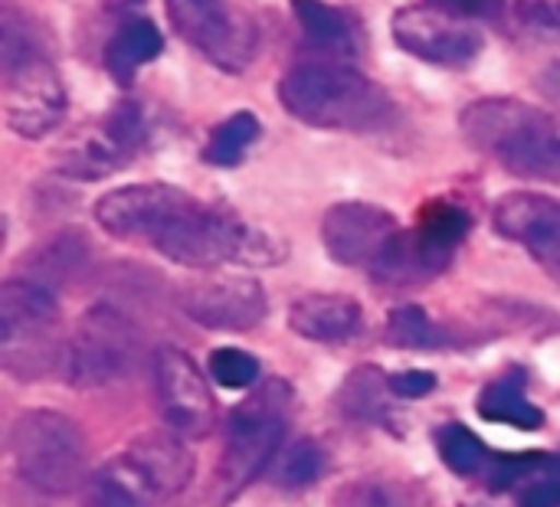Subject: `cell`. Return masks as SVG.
Returning <instances> with one entry per match:
<instances>
[{
	"label": "cell",
	"mask_w": 560,
	"mask_h": 507,
	"mask_svg": "<svg viewBox=\"0 0 560 507\" xmlns=\"http://www.w3.org/2000/svg\"><path fill=\"white\" fill-rule=\"evenodd\" d=\"M459 131L469 148L499 161L509 174L560 184V111L489 95L463 108Z\"/></svg>",
	"instance_id": "cell-1"
},
{
	"label": "cell",
	"mask_w": 560,
	"mask_h": 507,
	"mask_svg": "<svg viewBox=\"0 0 560 507\" xmlns=\"http://www.w3.org/2000/svg\"><path fill=\"white\" fill-rule=\"evenodd\" d=\"M279 105L308 128L374 131L394 115L390 95L354 66L315 59L292 66L276 85Z\"/></svg>",
	"instance_id": "cell-2"
},
{
	"label": "cell",
	"mask_w": 560,
	"mask_h": 507,
	"mask_svg": "<svg viewBox=\"0 0 560 507\" xmlns=\"http://www.w3.org/2000/svg\"><path fill=\"white\" fill-rule=\"evenodd\" d=\"M292 390L282 380H269L259 393L240 403L226 426V446L213 475L210 505L226 507L236 502L276 459L285 439V413Z\"/></svg>",
	"instance_id": "cell-3"
},
{
	"label": "cell",
	"mask_w": 560,
	"mask_h": 507,
	"mask_svg": "<svg viewBox=\"0 0 560 507\" xmlns=\"http://www.w3.org/2000/svg\"><path fill=\"white\" fill-rule=\"evenodd\" d=\"M20 479L43 495H69L89 479L85 433L59 410H26L10 426Z\"/></svg>",
	"instance_id": "cell-4"
},
{
	"label": "cell",
	"mask_w": 560,
	"mask_h": 507,
	"mask_svg": "<svg viewBox=\"0 0 560 507\" xmlns=\"http://www.w3.org/2000/svg\"><path fill=\"white\" fill-rule=\"evenodd\" d=\"M469 229H472V216L459 203L433 200L417 216V226L400 229L368 272L377 285L387 288L423 285L450 269Z\"/></svg>",
	"instance_id": "cell-5"
},
{
	"label": "cell",
	"mask_w": 560,
	"mask_h": 507,
	"mask_svg": "<svg viewBox=\"0 0 560 507\" xmlns=\"http://www.w3.org/2000/svg\"><path fill=\"white\" fill-rule=\"evenodd\" d=\"M59 302L39 279H7L0 288V354L16 377H39L52 361V328Z\"/></svg>",
	"instance_id": "cell-6"
},
{
	"label": "cell",
	"mask_w": 560,
	"mask_h": 507,
	"mask_svg": "<svg viewBox=\"0 0 560 507\" xmlns=\"http://www.w3.org/2000/svg\"><path fill=\"white\" fill-rule=\"evenodd\" d=\"M164 13L171 30L220 72L240 75L259 49L253 16L230 0H164Z\"/></svg>",
	"instance_id": "cell-7"
},
{
	"label": "cell",
	"mask_w": 560,
	"mask_h": 507,
	"mask_svg": "<svg viewBox=\"0 0 560 507\" xmlns=\"http://www.w3.org/2000/svg\"><path fill=\"white\" fill-rule=\"evenodd\" d=\"M135 354L131 318L112 305H92L62 351V374L72 387H108L135 367Z\"/></svg>",
	"instance_id": "cell-8"
},
{
	"label": "cell",
	"mask_w": 560,
	"mask_h": 507,
	"mask_svg": "<svg viewBox=\"0 0 560 507\" xmlns=\"http://www.w3.org/2000/svg\"><path fill=\"white\" fill-rule=\"evenodd\" d=\"M148 141V118L135 98H121L92 128L56 154V170L72 180H105L131 164Z\"/></svg>",
	"instance_id": "cell-9"
},
{
	"label": "cell",
	"mask_w": 560,
	"mask_h": 507,
	"mask_svg": "<svg viewBox=\"0 0 560 507\" xmlns=\"http://www.w3.org/2000/svg\"><path fill=\"white\" fill-rule=\"evenodd\" d=\"M390 36L404 52L440 69H469L486 49V36L469 20L450 16L430 3L400 7L390 16Z\"/></svg>",
	"instance_id": "cell-10"
},
{
	"label": "cell",
	"mask_w": 560,
	"mask_h": 507,
	"mask_svg": "<svg viewBox=\"0 0 560 507\" xmlns=\"http://www.w3.org/2000/svg\"><path fill=\"white\" fill-rule=\"evenodd\" d=\"M190 200V193L171 184H128L95 200V223L115 239L151 246Z\"/></svg>",
	"instance_id": "cell-11"
},
{
	"label": "cell",
	"mask_w": 560,
	"mask_h": 507,
	"mask_svg": "<svg viewBox=\"0 0 560 507\" xmlns=\"http://www.w3.org/2000/svg\"><path fill=\"white\" fill-rule=\"evenodd\" d=\"M158 406L171 433L180 439H203L213 429V397L197 361L180 347H161L154 357Z\"/></svg>",
	"instance_id": "cell-12"
},
{
	"label": "cell",
	"mask_w": 560,
	"mask_h": 507,
	"mask_svg": "<svg viewBox=\"0 0 560 507\" xmlns=\"http://www.w3.org/2000/svg\"><path fill=\"white\" fill-rule=\"evenodd\" d=\"M66 108V85L46 56L3 75V115L16 138L39 141L52 134L62 125Z\"/></svg>",
	"instance_id": "cell-13"
},
{
	"label": "cell",
	"mask_w": 560,
	"mask_h": 507,
	"mask_svg": "<svg viewBox=\"0 0 560 507\" xmlns=\"http://www.w3.org/2000/svg\"><path fill=\"white\" fill-rule=\"evenodd\" d=\"M397 233H400L397 216L364 200L335 203L322 220V239L328 256L338 266H351V269H371Z\"/></svg>",
	"instance_id": "cell-14"
},
{
	"label": "cell",
	"mask_w": 560,
	"mask_h": 507,
	"mask_svg": "<svg viewBox=\"0 0 560 507\" xmlns=\"http://www.w3.org/2000/svg\"><path fill=\"white\" fill-rule=\"evenodd\" d=\"M180 311L210 331H249L266 318L269 298L253 279H213L187 285L180 292Z\"/></svg>",
	"instance_id": "cell-15"
},
{
	"label": "cell",
	"mask_w": 560,
	"mask_h": 507,
	"mask_svg": "<svg viewBox=\"0 0 560 507\" xmlns=\"http://www.w3.org/2000/svg\"><path fill=\"white\" fill-rule=\"evenodd\" d=\"M499 236L525 246L548 266H560V200L535 190H512L492 210Z\"/></svg>",
	"instance_id": "cell-16"
},
{
	"label": "cell",
	"mask_w": 560,
	"mask_h": 507,
	"mask_svg": "<svg viewBox=\"0 0 560 507\" xmlns=\"http://www.w3.org/2000/svg\"><path fill=\"white\" fill-rule=\"evenodd\" d=\"M364 315L361 305L351 295H335V292H312L292 302L289 308V328L318 344H335L348 341L358 334Z\"/></svg>",
	"instance_id": "cell-17"
},
{
	"label": "cell",
	"mask_w": 560,
	"mask_h": 507,
	"mask_svg": "<svg viewBox=\"0 0 560 507\" xmlns=\"http://www.w3.org/2000/svg\"><path fill=\"white\" fill-rule=\"evenodd\" d=\"M161 498L184 492L194 482V456L177 433H144L125 452Z\"/></svg>",
	"instance_id": "cell-18"
},
{
	"label": "cell",
	"mask_w": 560,
	"mask_h": 507,
	"mask_svg": "<svg viewBox=\"0 0 560 507\" xmlns=\"http://www.w3.org/2000/svg\"><path fill=\"white\" fill-rule=\"evenodd\" d=\"M161 495L144 479V472L128 459H108L95 472H89L82 485V505L85 507H158Z\"/></svg>",
	"instance_id": "cell-19"
},
{
	"label": "cell",
	"mask_w": 560,
	"mask_h": 507,
	"mask_svg": "<svg viewBox=\"0 0 560 507\" xmlns=\"http://www.w3.org/2000/svg\"><path fill=\"white\" fill-rule=\"evenodd\" d=\"M164 49V36L158 30L154 20L148 16H125L121 26L112 33V39L105 43V72L128 89L138 75L141 66L154 62Z\"/></svg>",
	"instance_id": "cell-20"
},
{
	"label": "cell",
	"mask_w": 560,
	"mask_h": 507,
	"mask_svg": "<svg viewBox=\"0 0 560 507\" xmlns=\"http://www.w3.org/2000/svg\"><path fill=\"white\" fill-rule=\"evenodd\" d=\"M289 3L312 49L331 56L335 62L358 56V26L345 10L325 0H289Z\"/></svg>",
	"instance_id": "cell-21"
},
{
	"label": "cell",
	"mask_w": 560,
	"mask_h": 507,
	"mask_svg": "<svg viewBox=\"0 0 560 507\" xmlns=\"http://www.w3.org/2000/svg\"><path fill=\"white\" fill-rule=\"evenodd\" d=\"M479 416L486 423H505L515 429H541L545 426V413L525 397V374L522 370H509L505 377L492 380L476 403Z\"/></svg>",
	"instance_id": "cell-22"
},
{
	"label": "cell",
	"mask_w": 560,
	"mask_h": 507,
	"mask_svg": "<svg viewBox=\"0 0 560 507\" xmlns=\"http://www.w3.org/2000/svg\"><path fill=\"white\" fill-rule=\"evenodd\" d=\"M387 393H394L390 377H384L377 367H358L341 384L338 403H341V413L348 420L374 423V420H381L387 413Z\"/></svg>",
	"instance_id": "cell-23"
},
{
	"label": "cell",
	"mask_w": 560,
	"mask_h": 507,
	"mask_svg": "<svg viewBox=\"0 0 560 507\" xmlns=\"http://www.w3.org/2000/svg\"><path fill=\"white\" fill-rule=\"evenodd\" d=\"M259 134H262L259 118L253 111H236L210 131L203 161L213 167H236V164H243L246 151L259 141Z\"/></svg>",
	"instance_id": "cell-24"
},
{
	"label": "cell",
	"mask_w": 560,
	"mask_h": 507,
	"mask_svg": "<svg viewBox=\"0 0 560 507\" xmlns=\"http://www.w3.org/2000/svg\"><path fill=\"white\" fill-rule=\"evenodd\" d=\"M46 56L39 33L30 26L26 13H20L13 7V0H3V13H0V62H3V75Z\"/></svg>",
	"instance_id": "cell-25"
},
{
	"label": "cell",
	"mask_w": 560,
	"mask_h": 507,
	"mask_svg": "<svg viewBox=\"0 0 560 507\" xmlns=\"http://www.w3.org/2000/svg\"><path fill=\"white\" fill-rule=\"evenodd\" d=\"M436 446H440V459L453 475L469 479L489 469V446L463 423H450L446 429H440Z\"/></svg>",
	"instance_id": "cell-26"
},
{
	"label": "cell",
	"mask_w": 560,
	"mask_h": 507,
	"mask_svg": "<svg viewBox=\"0 0 560 507\" xmlns=\"http://www.w3.org/2000/svg\"><path fill=\"white\" fill-rule=\"evenodd\" d=\"M335 507H423V488L390 479H361L335 498Z\"/></svg>",
	"instance_id": "cell-27"
},
{
	"label": "cell",
	"mask_w": 560,
	"mask_h": 507,
	"mask_svg": "<svg viewBox=\"0 0 560 507\" xmlns=\"http://www.w3.org/2000/svg\"><path fill=\"white\" fill-rule=\"evenodd\" d=\"M387 341L404 351H430L446 341L436 321L420 305H400L387 315Z\"/></svg>",
	"instance_id": "cell-28"
},
{
	"label": "cell",
	"mask_w": 560,
	"mask_h": 507,
	"mask_svg": "<svg viewBox=\"0 0 560 507\" xmlns=\"http://www.w3.org/2000/svg\"><path fill=\"white\" fill-rule=\"evenodd\" d=\"M328 469V456L315 439H299L295 446H289V452L282 456V469L279 479L289 488H308L315 485Z\"/></svg>",
	"instance_id": "cell-29"
},
{
	"label": "cell",
	"mask_w": 560,
	"mask_h": 507,
	"mask_svg": "<svg viewBox=\"0 0 560 507\" xmlns=\"http://www.w3.org/2000/svg\"><path fill=\"white\" fill-rule=\"evenodd\" d=\"M210 377L223 390H249L259 380V361L240 347H217L210 354Z\"/></svg>",
	"instance_id": "cell-30"
},
{
	"label": "cell",
	"mask_w": 560,
	"mask_h": 507,
	"mask_svg": "<svg viewBox=\"0 0 560 507\" xmlns=\"http://www.w3.org/2000/svg\"><path fill=\"white\" fill-rule=\"evenodd\" d=\"M85 256V236H75V233H62L56 239H49L39 252H36V279L39 282H52L56 275L75 269Z\"/></svg>",
	"instance_id": "cell-31"
},
{
	"label": "cell",
	"mask_w": 560,
	"mask_h": 507,
	"mask_svg": "<svg viewBox=\"0 0 560 507\" xmlns=\"http://www.w3.org/2000/svg\"><path fill=\"white\" fill-rule=\"evenodd\" d=\"M558 465V459L545 456V452H525V456H499L492 465H489V488H512L518 485L525 475H535L541 469H551Z\"/></svg>",
	"instance_id": "cell-32"
},
{
	"label": "cell",
	"mask_w": 560,
	"mask_h": 507,
	"mask_svg": "<svg viewBox=\"0 0 560 507\" xmlns=\"http://www.w3.org/2000/svg\"><path fill=\"white\" fill-rule=\"evenodd\" d=\"M427 3L472 23V20H502L512 7H525L528 0H427Z\"/></svg>",
	"instance_id": "cell-33"
},
{
	"label": "cell",
	"mask_w": 560,
	"mask_h": 507,
	"mask_svg": "<svg viewBox=\"0 0 560 507\" xmlns=\"http://www.w3.org/2000/svg\"><path fill=\"white\" fill-rule=\"evenodd\" d=\"M522 23L532 36L560 43V0H528L522 7Z\"/></svg>",
	"instance_id": "cell-34"
},
{
	"label": "cell",
	"mask_w": 560,
	"mask_h": 507,
	"mask_svg": "<svg viewBox=\"0 0 560 507\" xmlns=\"http://www.w3.org/2000/svg\"><path fill=\"white\" fill-rule=\"evenodd\" d=\"M390 390H394V397H404V400L430 397L436 390V374H430V370H404V374H394L390 377Z\"/></svg>",
	"instance_id": "cell-35"
},
{
	"label": "cell",
	"mask_w": 560,
	"mask_h": 507,
	"mask_svg": "<svg viewBox=\"0 0 560 507\" xmlns=\"http://www.w3.org/2000/svg\"><path fill=\"white\" fill-rule=\"evenodd\" d=\"M518 507H560V479L548 475L541 482H532L522 498H518Z\"/></svg>",
	"instance_id": "cell-36"
},
{
	"label": "cell",
	"mask_w": 560,
	"mask_h": 507,
	"mask_svg": "<svg viewBox=\"0 0 560 507\" xmlns=\"http://www.w3.org/2000/svg\"><path fill=\"white\" fill-rule=\"evenodd\" d=\"M535 85H538V92H541L545 98H551L555 105H560V59L548 62V66L538 72Z\"/></svg>",
	"instance_id": "cell-37"
},
{
	"label": "cell",
	"mask_w": 560,
	"mask_h": 507,
	"mask_svg": "<svg viewBox=\"0 0 560 507\" xmlns=\"http://www.w3.org/2000/svg\"><path fill=\"white\" fill-rule=\"evenodd\" d=\"M112 13H131V7H141L144 0H102Z\"/></svg>",
	"instance_id": "cell-38"
}]
</instances>
